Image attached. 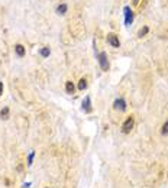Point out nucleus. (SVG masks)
Masks as SVG:
<instances>
[{"label":"nucleus","mask_w":168,"mask_h":188,"mask_svg":"<svg viewBox=\"0 0 168 188\" xmlns=\"http://www.w3.org/2000/svg\"><path fill=\"white\" fill-rule=\"evenodd\" d=\"M96 59L99 61V65L103 71H109L110 68V62H109V58H107V54L106 52H96Z\"/></svg>","instance_id":"obj_1"},{"label":"nucleus","mask_w":168,"mask_h":188,"mask_svg":"<svg viewBox=\"0 0 168 188\" xmlns=\"http://www.w3.org/2000/svg\"><path fill=\"white\" fill-rule=\"evenodd\" d=\"M133 126H135V117L133 116L126 117V120L122 124V133H125V135L130 133V130L133 129Z\"/></svg>","instance_id":"obj_2"},{"label":"nucleus","mask_w":168,"mask_h":188,"mask_svg":"<svg viewBox=\"0 0 168 188\" xmlns=\"http://www.w3.org/2000/svg\"><path fill=\"white\" fill-rule=\"evenodd\" d=\"M113 109L117 111H126L128 109V103H126V100L123 97H119L116 98L115 101H113Z\"/></svg>","instance_id":"obj_3"},{"label":"nucleus","mask_w":168,"mask_h":188,"mask_svg":"<svg viewBox=\"0 0 168 188\" xmlns=\"http://www.w3.org/2000/svg\"><path fill=\"white\" fill-rule=\"evenodd\" d=\"M81 110L84 113H91L93 111V103H91V97L90 96H86V98L83 100V103H81Z\"/></svg>","instance_id":"obj_4"},{"label":"nucleus","mask_w":168,"mask_h":188,"mask_svg":"<svg viewBox=\"0 0 168 188\" xmlns=\"http://www.w3.org/2000/svg\"><path fill=\"white\" fill-rule=\"evenodd\" d=\"M123 13H125V23L126 25H130L133 22V12L129 6H125L123 7Z\"/></svg>","instance_id":"obj_5"},{"label":"nucleus","mask_w":168,"mask_h":188,"mask_svg":"<svg viewBox=\"0 0 168 188\" xmlns=\"http://www.w3.org/2000/svg\"><path fill=\"white\" fill-rule=\"evenodd\" d=\"M106 39H107V44L112 45L113 48H119V46H120V41H119V38H117L115 33H109V35L106 36Z\"/></svg>","instance_id":"obj_6"},{"label":"nucleus","mask_w":168,"mask_h":188,"mask_svg":"<svg viewBox=\"0 0 168 188\" xmlns=\"http://www.w3.org/2000/svg\"><path fill=\"white\" fill-rule=\"evenodd\" d=\"M74 91H76V85L72 81H67L65 83V93L67 94H74Z\"/></svg>","instance_id":"obj_7"},{"label":"nucleus","mask_w":168,"mask_h":188,"mask_svg":"<svg viewBox=\"0 0 168 188\" xmlns=\"http://www.w3.org/2000/svg\"><path fill=\"white\" fill-rule=\"evenodd\" d=\"M0 117H2L3 120H7V119L10 117V109H9L7 106H5V107L0 110Z\"/></svg>","instance_id":"obj_8"},{"label":"nucleus","mask_w":168,"mask_h":188,"mask_svg":"<svg viewBox=\"0 0 168 188\" xmlns=\"http://www.w3.org/2000/svg\"><path fill=\"white\" fill-rule=\"evenodd\" d=\"M15 52L18 54V57H25V54H26V49H25V46L23 45H20V44H18V45L15 46Z\"/></svg>","instance_id":"obj_9"},{"label":"nucleus","mask_w":168,"mask_h":188,"mask_svg":"<svg viewBox=\"0 0 168 188\" xmlns=\"http://www.w3.org/2000/svg\"><path fill=\"white\" fill-rule=\"evenodd\" d=\"M35 150H31L29 153H28V156H26V165L28 167H32V163H33V161H35Z\"/></svg>","instance_id":"obj_10"},{"label":"nucleus","mask_w":168,"mask_h":188,"mask_svg":"<svg viewBox=\"0 0 168 188\" xmlns=\"http://www.w3.org/2000/svg\"><path fill=\"white\" fill-rule=\"evenodd\" d=\"M67 10H68V6L65 3H61V5L57 6V13L58 15H64V13H67Z\"/></svg>","instance_id":"obj_11"},{"label":"nucleus","mask_w":168,"mask_h":188,"mask_svg":"<svg viewBox=\"0 0 168 188\" xmlns=\"http://www.w3.org/2000/svg\"><path fill=\"white\" fill-rule=\"evenodd\" d=\"M39 54H41V57H42V58H48V57H49V54H51V49H49L48 46H44V48H41Z\"/></svg>","instance_id":"obj_12"},{"label":"nucleus","mask_w":168,"mask_h":188,"mask_svg":"<svg viewBox=\"0 0 168 188\" xmlns=\"http://www.w3.org/2000/svg\"><path fill=\"white\" fill-rule=\"evenodd\" d=\"M87 78H81L80 81H78V90L80 91H84L86 88H87Z\"/></svg>","instance_id":"obj_13"},{"label":"nucleus","mask_w":168,"mask_h":188,"mask_svg":"<svg viewBox=\"0 0 168 188\" xmlns=\"http://www.w3.org/2000/svg\"><path fill=\"white\" fill-rule=\"evenodd\" d=\"M148 32H149V28H148V26H143L142 29H139V32H138V36H139V38H142V36H145V35H146Z\"/></svg>","instance_id":"obj_14"},{"label":"nucleus","mask_w":168,"mask_h":188,"mask_svg":"<svg viewBox=\"0 0 168 188\" xmlns=\"http://www.w3.org/2000/svg\"><path fill=\"white\" fill-rule=\"evenodd\" d=\"M161 133L165 136V135H168V120L165 122V123L162 124V127H161Z\"/></svg>","instance_id":"obj_15"},{"label":"nucleus","mask_w":168,"mask_h":188,"mask_svg":"<svg viewBox=\"0 0 168 188\" xmlns=\"http://www.w3.org/2000/svg\"><path fill=\"white\" fill-rule=\"evenodd\" d=\"M10 184H12L10 180H9V178H5V185H6V187H10Z\"/></svg>","instance_id":"obj_16"},{"label":"nucleus","mask_w":168,"mask_h":188,"mask_svg":"<svg viewBox=\"0 0 168 188\" xmlns=\"http://www.w3.org/2000/svg\"><path fill=\"white\" fill-rule=\"evenodd\" d=\"M3 88H5V87H3V83H2V80H0V96L3 94Z\"/></svg>","instance_id":"obj_17"},{"label":"nucleus","mask_w":168,"mask_h":188,"mask_svg":"<svg viewBox=\"0 0 168 188\" xmlns=\"http://www.w3.org/2000/svg\"><path fill=\"white\" fill-rule=\"evenodd\" d=\"M22 188H31V182H25V184L22 185Z\"/></svg>","instance_id":"obj_18"},{"label":"nucleus","mask_w":168,"mask_h":188,"mask_svg":"<svg viewBox=\"0 0 168 188\" xmlns=\"http://www.w3.org/2000/svg\"><path fill=\"white\" fill-rule=\"evenodd\" d=\"M22 169H23V167H22V165H18V168H16V171H18V172H20Z\"/></svg>","instance_id":"obj_19"},{"label":"nucleus","mask_w":168,"mask_h":188,"mask_svg":"<svg viewBox=\"0 0 168 188\" xmlns=\"http://www.w3.org/2000/svg\"><path fill=\"white\" fill-rule=\"evenodd\" d=\"M139 3V0H133V5H138Z\"/></svg>","instance_id":"obj_20"},{"label":"nucleus","mask_w":168,"mask_h":188,"mask_svg":"<svg viewBox=\"0 0 168 188\" xmlns=\"http://www.w3.org/2000/svg\"><path fill=\"white\" fill-rule=\"evenodd\" d=\"M45 188H49V187H45Z\"/></svg>","instance_id":"obj_21"}]
</instances>
